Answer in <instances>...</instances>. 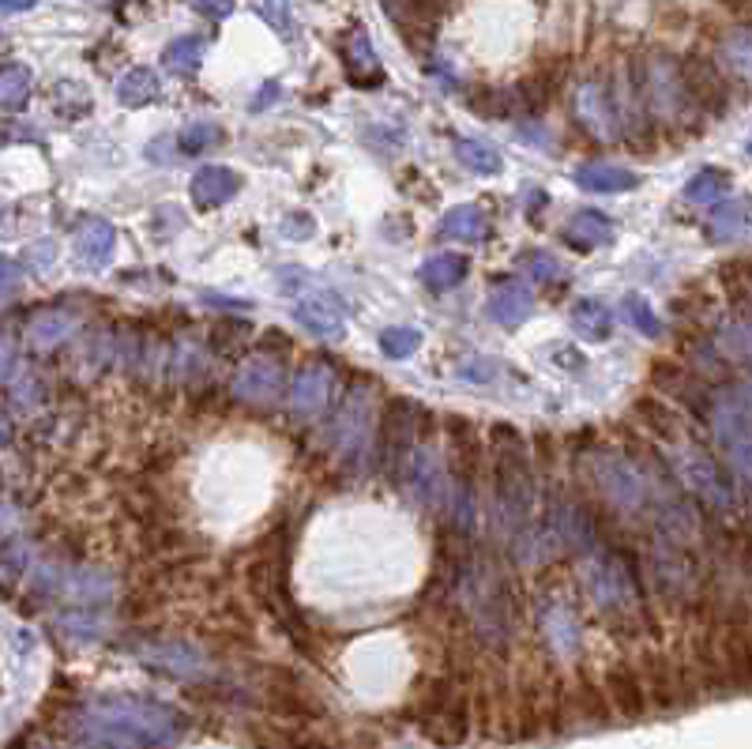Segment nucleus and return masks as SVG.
Wrapping results in <instances>:
<instances>
[{"instance_id": "obj_1", "label": "nucleus", "mask_w": 752, "mask_h": 749, "mask_svg": "<svg viewBox=\"0 0 752 749\" xmlns=\"http://www.w3.org/2000/svg\"><path fill=\"white\" fill-rule=\"evenodd\" d=\"M452 595L460 603L474 640L493 656H504L519 629V603L508 584V573L485 550L460 554L452 565Z\"/></svg>"}, {"instance_id": "obj_2", "label": "nucleus", "mask_w": 752, "mask_h": 749, "mask_svg": "<svg viewBox=\"0 0 752 749\" xmlns=\"http://www.w3.org/2000/svg\"><path fill=\"white\" fill-rule=\"evenodd\" d=\"M490 475H493V524L512 543L527 527H535L538 479L530 449L516 425H493L490 433Z\"/></svg>"}, {"instance_id": "obj_3", "label": "nucleus", "mask_w": 752, "mask_h": 749, "mask_svg": "<svg viewBox=\"0 0 752 749\" xmlns=\"http://www.w3.org/2000/svg\"><path fill=\"white\" fill-rule=\"evenodd\" d=\"M579 584L587 599L606 622L640 629L651 625V606H647L643 581L636 576L632 562L614 546H598L587 557H579Z\"/></svg>"}, {"instance_id": "obj_4", "label": "nucleus", "mask_w": 752, "mask_h": 749, "mask_svg": "<svg viewBox=\"0 0 752 749\" xmlns=\"http://www.w3.org/2000/svg\"><path fill=\"white\" fill-rule=\"evenodd\" d=\"M83 727L113 746H166L181 735V719L136 697H102L83 712Z\"/></svg>"}, {"instance_id": "obj_5", "label": "nucleus", "mask_w": 752, "mask_h": 749, "mask_svg": "<svg viewBox=\"0 0 752 749\" xmlns=\"http://www.w3.org/2000/svg\"><path fill=\"white\" fill-rule=\"evenodd\" d=\"M640 99L647 106V117L662 129H697L700 125V102L684 80V64L678 57L651 50L632 64Z\"/></svg>"}, {"instance_id": "obj_6", "label": "nucleus", "mask_w": 752, "mask_h": 749, "mask_svg": "<svg viewBox=\"0 0 752 749\" xmlns=\"http://www.w3.org/2000/svg\"><path fill=\"white\" fill-rule=\"evenodd\" d=\"M245 581H249V592L264 603V611H271L290 629V637L301 640V648L309 651V633H305L301 614L293 611L290 599V527H275L260 538L256 554L245 565Z\"/></svg>"}, {"instance_id": "obj_7", "label": "nucleus", "mask_w": 752, "mask_h": 749, "mask_svg": "<svg viewBox=\"0 0 752 749\" xmlns=\"http://www.w3.org/2000/svg\"><path fill=\"white\" fill-rule=\"evenodd\" d=\"M579 475L587 479V486L595 490V497H602L621 516H643L651 509V486L640 468V460L628 452L606 449V444H591L576 456Z\"/></svg>"}, {"instance_id": "obj_8", "label": "nucleus", "mask_w": 752, "mask_h": 749, "mask_svg": "<svg viewBox=\"0 0 752 749\" xmlns=\"http://www.w3.org/2000/svg\"><path fill=\"white\" fill-rule=\"evenodd\" d=\"M659 452L670 463V471L681 479V486L689 490L692 501H700V509L715 512V516H734L738 512V494H734V479L727 475V468L703 449L700 441L673 433L666 441H655Z\"/></svg>"}, {"instance_id": "obj_9", "label": "nucleus", "mask_w": 752, "mask_h": 749, "mask_svg": "<svg viewBox=\"0 0 752 749\" xmlns=\"http://www.w3.org/2000/svg\"><path fill=\"white\" fill-rule=\"evenodd\" d=\"M411 716L418 724V731L430 738L433 746L441 749H455L471 738L474 727V697L463 689V681L449 675V678H425L422 686L414 689L411 700Z\"/></svg>"}, {"instance_id": "obj_10", "label": "nucleus", "mask_w": 752, "mask_h": 749, "mask_svg": "<svg viewBox=\"0 0 752 749\" xmlns=\"http://www.w3.org/2000/svg\"><path fill=\"white\" fill-rule=\"evenodd\" d=\"M643 568H647V581H651V592L659 595L666 606H673V611H697L703 603V573L697 557L689 554V546L673 543V538L666 535H655L643 554Z\"/></svg>"}, {"instance_id": "obj_11", "label": "nucleus", "mask_w": 752, "mask_h": 749, "mask_svg": "<svg viewBox=\"0 0 752 749\" xmlns=\"http://www.w3.org/2000/svg\"><path fill=\"white\" fill-rule=\"evenodd\" d=\"M711 430H715V441L727 456V468L734 471L752 505V396L741 388L719 392L715 407H711Z\"/></svg>"}, {"instance_id": "obj_12", "label": "nucleus", "mask_w": 752, "mask_h": 749, "mask_svg": "<svg viewBox=\"0 0 752 749\" xmlns=\"http://www.w3.org/2000/svg\"><path fill=\"white\" fill-rule=\"evenodd\" d=\"M636 663H640L647 700H651L655 712L670 716V712H678V708H684V705H697V700L703 697L700 681H697V675H692V667L684 659H673V656H666V651L647 648Z\"/></svg>"}, {"instance_id": "obj_13", "label": "nucleus", "mask_w": 752, "mask_h": 749, "mask_svg": "<svg viewBox=\"0 0 752 749\" xmlns=\"http://www.w3.org/2000/svg\"><path fill=\"white\" fill-rule=\"evenodd\" d=\"M546 527L549 535H554V543L560 550H568L573 557H587L591 550L602 546V538H598V520L595 512L584 505V501H576L568 494L565 486H554L546 490Z\"/></svg>"}, {"instance_id": "obj_14", "label": "nucleus", "mask_w": 752, "mask_h": 749, "mask_svg": "<svg viewBox=\"0 0 752 749\" xmlns=\"http://www.w3.org/2000/svg\"><path fill=\"white\" fill-rule=\"evenodd\" d=\"M425 407L406 400V396H392L384 403V414H380V463H384L388 475H399L406 468V456L418 449V419H422Z\"/></svg>"}, {"instance_id": "obj_15", "label": "nucleus", "mask_w": 752, "mask_h": 749, "mask_svg": "<svg viewBox=\"0 0 752 749\" xmlns=\"http://www.w3.org/2000/svg\"><path fill=\"white\" fill-rule=\"evenodd\" d=\"M406 486H411L414 501L422 509L433 512H449L452 505V463L441 460V452L430 449V444H418V449L406 456Z\"/></svg>"}, {"instance_id": "obj_16", "label": "nucleus", "mask_w": 752, "mask_h": 749, "mask_svg": "<svg viewBox=\"0 0 752 749\" xmlns=\"http://www.w3.org/2000/svg\"><path fill=\"white\" fill-rule=\"evenodd\" d=\"M573 110L579 129L587 132L598 144H614L621 136V117H617V102H614V83L598 80H579V88L573 91Z\"/></svg>"}, {"instance_id": "obj_17", "label": "nucleus", "mask_w": 752, "mask_h": 749, "mask_svg": "<svg viewBox=\"0 0 752 749\" xmlns=\"http://www.w3.org/2000/svg\"><path fill=\"white\" fill-rule=\"evenodd\" d=\"M535 625L549 656H576L579 644H584V625H579L576 606L557 592H542V599L535 603Z\"/></svg>"}, {"instance_id": "obj_18", "label": "nucleus", "mask_w": 752, "mask_h": 749, "mask_svg": "<svg viewBox=\"0 0 752 749\" xmlns=\"http://www.w3.org/2000/svg\"><path fill=\"white\" fill-rule=\"evenodd\" d=\"M606 686L591 670H579L576 681H565V731L568 727H609L614 719Z\"/></svg>"}, {"instance_id": "obj_19", "label": "nucleus", "mask_w": 752, "mask_h": 749, "mask_svg": "<svg viewBox=\"0 0 752 749\" xmlns=\"http://www.w3.org/2000/svg\"><path fill=\"white\" fill-rule=\"evenodd\" d=\"M602 686L609 694V705H614V712L628 719V724H636V719H643L651 712V700H647V686H643V675H640V663L632 659H614L609 667L602 670Z\"/></svg>"}, {"instance_id": "obj_20", "label": "nucleus", "mask_w": 752, "mask_h": 749, "mask_svg": "<svg viewBox=\"0 0 752 749\" xmlns=\"http://www.w3.org/2000/svg\"><path fill=\"white\" fill-rule=\"evenodd\" d=\"M282 384H287V369H282L279 358H268V355L245 358L234 373V396L241 403H253V407L275 403L282 392Z\"/></svg>"}, {"instance_id": "obj_21", "label": "nucleus", "mask_w": 752, "mask_h": 749, "mask_svg": "<svg viewBox=\"0 0 752 749\" xmlns=\"http://www.w3.org/2000/svg\"><path fill=\"white\" fill-rule=\"evenodd\" d=\"M651 377H655V384H659L662 392L670 396V400H678L684 411L700 414V419H703V414H711V407H715V396L708 392L703 373H697V369L662 358V362L651 366Z\"/></svg>"}, {"instance_id": "obj_22", "label": "nucleus", "mask_w": 752, "mask_h": 749, "mask_svg": "<svg viewBox=\"0 0 752 749\" xmlns=\"http://www.w3.org/2000/svg\"><path fill=\"white\" fill-rule=\"evenodd\" d=\"M336 396V369L323 362H305L290 381V411L298 419H312Z\"/></svg>"}, {"instance_id": "obj_23", "label": "nucleus", "mask_w": 752, "mask_h": 749, "mask_svg": "<svg viewBox=\"0 0 752 749\" xmlns=\"http://www.w3.org/2000/svg\"><path fill=\"white\" fill-rule=\"evenodd\" d=\"M339 57H342V69H347L354 88H380V83H384V69H380V57L373 50V42H369L365 27L347 31V38H342V45H339Z\"/></svg>"}, {"instance_id": "obj_24", "label": "nucleus", "mask_w": 752, "mask_h": 749, "mask_svg": "<svg viewBox=\"0 0 752 749\" xmlns=\"http://www.w3.org/2000/svg\"><path fill=\"white\" fill-rule=\"evenodd\" d=\"M140 659H144V667L162 670V675H169V678H199V675H207V659L199 656L193 644H177V640L147 644V648L140 651Z\"/></svg>"}, {"instance_id": "obj_25", "label": "nucleus", "mask_w": 752, "mask_h": 749, "mask_svg": "<svg viewBox=\"0 0 752 749\" xmlns=\"http://www.w3.org/2000/svg\"><path fill=\"white\" fill-rule=\"evenodd\" d=\"M452 0H380V8L388 12V19L403 31L411 42H418V31L430 34L436 27V19L449 12Z\"/></svg>"}, {"instance_id": "obj_26", "label": "nucleus", "mask_w": 752, "mask_h": 749, "mask_svg": "<svg viewBox=\"0 0 752 749\" xmlns=\"http://www.w3.org/2000/svg\"><path fill=\"white\" fill-rule=\"evenodd\" d=\"M684 64V80H689L692 94H697L703 113H722L727 110V83H722L719 61H708V57H689Z\"/></svg>"}, {"instance_id": "obj_27", "label": "nucleus", "mask_w": 752, "mask_h": 749, "mask_svg": "<svg viewBox=\"0 0 752 749\" xmlns=\"http://www.w3.org/2000/svg\"><path fill=\"white\" fill-rule=\"evenodd\" d=\"M293 320H298L305 331H312L317 339H339L342 328H347L339 301L328 298V294H309V298H301L298 306H293Z\"/></svg>"}, {"instance_id": "obj_28", "label": "nucleus", "mask_w": 752, "mask_h": 749, "mask_svg": "<svg viewBox=\"0 0 752 749\" xmlns=\"http://www.w3.org/2000/svg\"><path fill=\"white\" fill-rule=\"evenodd\" d=\"M188 193L199 207H218L241 193V177L230 166H199L188 182Z\"/></svg>"}, {"instance_id": "obj_29", "label": "nucleus", "mask_w": 752, "mask_h": 749, "mask_svg": "<svg viewBox=\"0 0 752 749\" xmlns=\"http://www.w3.org/2000/svg\"><path fill=\"white\" fill-rule=\"evenodd\" d=\"M617 234V223L609 219L606 212H595V207H584V212H576L573 219L565 226V242L573 245V249H602V245L614 242Z\"/></svg>"}, {"instance_id": "obj_30", "label": "nucleus", "mask_w": 752, "mask_h": 749, "mask_svg": "<svg viewBox=\"0 0 752 749\" xmlns=\"http://www.w3.org/2000/svg\"><path fill=\"white\" fill-rule=\"evenodd\" d=\"M113 592H117V584H113V576L99 565H80L64 576V595L75 599L80 606L106 603V599H113Z\"/></svg>"}, {"instance_id": "obj_31", "label": "nucleus", "mask_w": 752, "mask_h": 749, "mask_svg": "<svg viewBox=\"0 0 752 749\" xmlns=\"http://www.w3.org/2000/svg\"><path fill=\"white\" fill-rule=\"evenodd\" d=\"M719 64L727 75H734L738 83L752 88V27H730L727 34L719 38Z\"/></svg>"}, {"instance_id": "obj_32", "label": "nucleus", "mask_w": 752, "mask_h": 749, "mask_svg": "<svg viewBox=\"0 0 752 749\" xmlns=\"http://www.w3.org/2000/svg\"><path fill=\"white\" fill-rule=\"evenodd\" d=\"M576 185L584 193H628L640 185V177L617 163H584L576 170Z\"/></svg>"}, {"instance_id": "obj_33", "label": "nucleus", "mask_w": 752, "mask_h": 749, "mask_svg": "<svg viewBox=\"0 0 752 749\" xmlns=\"http://www.w3.org/2000/svg\"><path fill=\"white\" fill-rule=\"evenodd\" d=\"M436 234H441V238H452V242L478 245V242L490 238V215H485L478 204L452 207V212L441 219V230Z\"/></svg>"}, {"instance_id": "obj_34", "label": "nucleus", "mask_w": 752, "mask_h": 749, "mask_svg": "<svg viewBox=\"0 0 752 749\" xmlns=\"http://www.w3.org/2000/svg\"><path fill=\"white\" fill-rule=\"evenodd\" d=\"M530 309H535V294L523 283H501L490 294V317L501 320V325H523L530 317Z\"/></svg>"}, {"instance_id": "obj_35", "label": "nucleus", "mask_w": 752, "mask_h": 749, "mask_svg": "<svg viewBox=\"0 0 752 749\" xmlns=\"http://www.w3.org/2000/svg\"><path fill=\"white\" fill-rule=\"evenodd\" d=\"M158 99H162V80L155 75V69H147V64H136V69H128L117 80L121 106L140 110V106H151V102H158Z\"/></svg>"}, {"instance_id": "obj_36", "label": "nucleus", "mask_w": 752, "mask_h": 749, "mask_svg": "<svg viewBox=\"0 0 752 749\" xmlns=\"http://www.w3.org/2000/svg\"><path fill=\"white\" fill-rule=\"evenodd\" d=\"M113 245H117V230L106 219H83L75 230V253L83 256V264H106Z\"/></svg>"}, {"instance_id": "obj_37", "label": "nucleus", "mask_w": 752, "mask_h": 749, "mask_svg": "<svg viewBox=\"0 0 752 749\" xmlns=\"http://www.w3.org/2000/svg\"><path fill=\"white\" fill-rule=\"evenodd\" d=\"M466 271H471V264H466L463 253H436L422 264L418 275L430 290H452L466 279Z\"/></svg>"}, {"instance_id": "obj_38", "label": "nucleus", "mask_w": 752, "mask_h": 749, "mask_svg": "<svg viewBox=\"0 0 752 749\" xmlns=\"http://www.w3.org/2000/svg\"><path fill=\"white\" fill-rule=\"evenodd\" d=\"M72 331H75V317H69V312H42V317L31 320V328L23 331V339H27V347H34V350H53V347H61Z\"/></svg>"}, {"instance_id": "obj_39", "label": "nucleus", "mask_w": 752, "mask_h": 749, "mask_svg": "<svg viewBox=\"0 0 752 749\" xmlns=\"http://www.w3.org/2000/svg\"><path fill=\"white\" fill-rule=\"evenodd\" d=\"M573 328L584 339L598 343V339H609V331H614V312L598 298H579L573 306Z\"/></svg>"}, {"instance_id": "obj_40", "label": "nucleus", "mask_w": 752, "mask_h": 749, "mask_svg": "<svg viewBox=\"0 0 752 749\" xmlns=\"http://www.w3.org/2000/svg\"><path fill=\"white\" fill-rule=\"evenodd\" d=\"M162 64H166V72L174 75H196L199 64H204V38L196 34H181L174 42L166 45V53H162Z\"/></svg>"}, {"instance_id": "obj_41", "label": "nucleus", "mask_w": 752, "mask_h": 749, "mask_svg": "<svg viewBox=\"0 0 752 749\" xmlns=\"http://www.w3.org/2000/svg\"><path fill=\"white\" fill-rule=\"evenodd\" d=\"M31 83H34V75L27 64L8 61L4 69H0V102H4L8 113H19L27 102H31Z\"/></svg>"}, {"instance_id": "obj_42", "label": "nucleus", "mask_w": 752, "mask_h": 749, "mask_svg": "<svg viewBox=\"0 0 752 749\" xmlns=\"http://www.w3.org/2000/svg\"><path fill=\"white\" fill-rule=\"evenodd\" d=\"M708 226H711V238H715V242L738 238V234L749 226V201H745V196H727V201H719L715 215H711Z\"/></svg>"}, {"instance_id": "obj_43", "label": "nucleus", "mask_w": 752, "mask_h": 749, "mask_svg": "<svg viewBox=\"0 0 752 749\" xmlns=\"http://www.w3.org/2000/svg\"><path fill=\"white\" fill-rule=\"evenodd\" d=\"M471 102H474V110L485 113V117H519V113H527L519 83L516 88H482Z\"/></svg>"}, {"instance_id": "obj_44", "label": "nucleus", "mask_w": 752, "mask_h": 749, "mask_svg": "<svg viewBox=\"0 0 752 749\" xmlns=\"http://www.w3.org/2000/svg\"><path fill=\"white\" fill-rule=\"evenodd\" d=\"M455 158H460L471 174H482V177H490L501 170V151L493 144H485V140H474V136L455 140Z\"/></svg>"}, {"instance_id": "obj_45", "label": "nucleus", "mask_w": 752, "mask_h": 749, "mask_svg": "<svg viewBox=\"0 0 752 749\" xmlns=\"http://www.w3.org/2000/svg\"><path fill=\"white\" fill-rule=\"evenodd\" d=\"M727 188H730V174L719 166H703L689 185H684V201L689 204H715L727 201Z\"/></svg>"}, {"instance_id": "obj_46", "label": "nucleus", "mask_w": 752, "mask_h": 749, "mask_svg": "<svg viewBox=\"0 0 752 749\" xmlns=\"http://www.w3.org/2000/svg\"><path fill=\"white\" fill-rule=\"evenodd\" d=\"M418 347H422V331L411 325H392L380 331V350H384V358H392V362L411 358Z\"/></svg>"}, {"instance_id": "obj_47", "label": "nucleus", "mask_w": 752, "mask_h": 749, "mask_svg": "<svg viewBox=\"0 0 752 749\" xmlns=\"http://www.w3.org/2000/svg\"><path fill=\"white\" fill-rule=\"evenodd\" d=\"M625 317H628V325H632L636 331H643L647 339L662 336V320L655 317V309L647 306L640 294H628V298H625Z\"/></svg>"}, {"instance_id": "obj_48", "label": "nucleus", "mask_w": 752, "mask_h": 749, "mask_svg": "<svg viewBox=\"0 0 752 749\" xmlns=\"http://www.w3.org/2000/svg\"><path fill=\"white\" fill-rule=\"evenodd\" d=\"M4 377H8V396H12V403L38 407V400H42V388H38V377L31 373V369L16 373V366H4Z\"/></svg>"}, {"instance_id": "obj_49", "label": "nucleus", "mask_w": 752, "mask_h": 749, "mask_svg": "<svg viewBox=\"0 0 752 749\" xmlns=\"http://www.w3.org/2000/svg\"><path fill=\"white\" fill-rule=\"evenodd\" d=\"M218 140H223V129L207 125V121H196V125H188L177 136V147H181V155H199V151H207L212 144H218Z\"/></svg>"}, {"instance_id": "obj_50", "label": "nucleus", "mask_w": 752, "mask_h": 749, "mask_svg": "<svg viewBox=\"0 0 752 749\" xmlns=\"http://www.w3.org/2000/svg\"><path fill=\"white\" fill-rule=\"evenodd\" d=\"M27 557H31V546H27V538H16L8 535L4 538V584H16L19 573H27Z\"/></svg>"}, {"instance_id": "obj_51", "label": "nucleus", "mask_w": 752, "mask_h": 749, "mask_svg": "<svg viewBox=\"0 0 752 749\" xmlns=\"http://www.w3.org/2000/svg\"><path fill=\"white\" fill-rule=\"evenodd\" d=\"M523 268L535 283H557L565 268H560V260H554L549 253H523Z\"/></svg>"}, {"instance_id": "obj_52", "label": "nucleus", "mask_w": 752, "mask_h": 749, "mask_svg": "<svg viewBox=\"0 0 752 749\" xmlns=\"http://www.w3.org/2000/svg\"><path fill=\"white\" fill-rule=\"evenodd\" d=\"M64 633H69V637H75V640H94L99 637V618H94V614H64L61 622Z\"/></svg>"}, {"instance_id": "obj_53", "label": "nucleus", "mask_w": 752, "mask_h": 749, "mask_svg": "<svg viewBox=\"0 0 752 749\" xmlns=\"http://www.w3.org/2000/svg\"><path fill=\"white\" fill-rule=\"evenodd\" d=\"M455 373L463 377V381H471V384H485V381H493V373H497V366L490 362V358H466V362L455 366Z\"/></svg>"}, {"instance_id": "obj_54", "label": "nucleus", "mask_w": 752, "mask_h": 749, "mask_svg": "<svg viewBox=\"0 0 752 749\" xmlns=\"http://www.w3.org/2000/svg\"><path fill=\"white\" fill-rule=\"evenodd\" d=\"M260 16L268 19L279 34L290 31V0H260Z\"/></svg>"}, {"instance_id": "obj_55", "label": "nucleus", "mask_w": 752, "mask_h": 749, "mask_svg": "<svg viewBox=\"0 0 752 749\" xmlns=\"http://www.w3.org/2000/svg\"><path fill=\"white\" fill-rule=\"evenodd\" d=\"M193 8L207 19H226L234 12V0H193Z\"/></svg>"}, {"instance_id": "obj_56", "label": "nucleus", "mask_w": 752, "mask_h": 749, "mask_svg": "<svg viewBox=\"0 0 752 749\" xmlns=\"http://www.w3.org/2000/svg\"><path fill=\"white\" fill-rule=\"evenodd\" d=\"M312 226H317V223H312L309 215H290V219L282 223V234H287V238H301L305 242L312 234Z\"/></svg>"}, {"instance_id": "obj_57", "label": "nucleus", "mask_w": 752, "mask_h": 749, "mask_svg": "<svg viewBox=\"0 0 752 749\" xmlns=\"http://www.w3.org/2000/svg\"><path fill=\"white\" fill-rule=\"evenodd\" d=\"M275 99H279V83H264V88L260 91H256V99H253V110H264V102H275Z\"/></svg>"}, {"instance_id": "obj_58", "label": "nucleus", "mask_w": 752, "mask_h": 749, "mask_svg": "<svg viewBox=\"0 0 752 749\" xmlns=\"http://www.w3.org/2000/svg\"><path fill=\"white\" fill-rule=\"evenodd\" d=\"M38 0H0V12L4 16H19V12H31Z\"/></svg>"}, {"instance_id": "obj_59", "label": "nucleus", "mask_w": 752, "mask_h": 749, "mask_svg": "<svg viewBox=\"0 0 752 749\" xmlns=\"http://www.w3.org/2000/svg\"><path fill=\"white\" fill-rule=\"evenodd\" d=\"M298 749H336V746H323V742H312V738H301Z\"/></svg>"}]
</instances>
